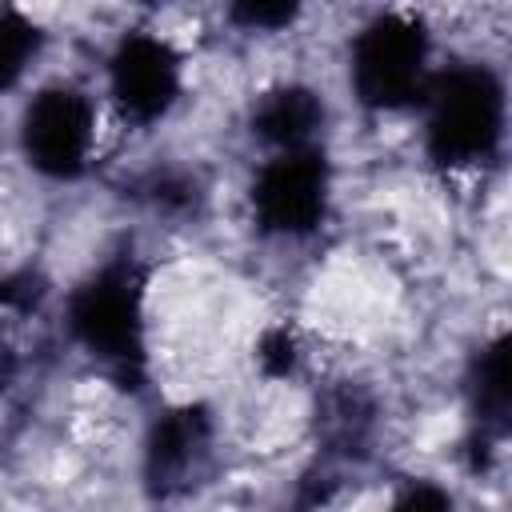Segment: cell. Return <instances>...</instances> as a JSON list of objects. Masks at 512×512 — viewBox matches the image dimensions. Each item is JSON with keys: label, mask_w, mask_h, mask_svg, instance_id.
<instances>
[{"label": "cell", "mask_w": 512, "mask_h": 512, "mask_svg": "<svg viewBox=\"0 0 512 512\" xmlns=\"http://www.w3.org/2000/svg\"><path fill=\"white\" fill-rule=\"evenodd\" d=\"M332 172L320 148L272 152L252 176V216L268 236L304 240L328 220Z\"/></svg>", "instance_id": "8992f818"}, {"label": "cell", "mask_w": 512, "mask_h": 512, "mask_svg": "<svg viewBox=\"0 0 512 512\" xmlns=\"http://www.w3.org/2000/svg\"><path fill=\"white\" fill-rule=\"evenodd\" d=\"M388 512H452V496L436 484H408Z\"/></svg>", "instance_id": "8fae6325"}, {"label": "cell", "mask_w": 512, "mask_h": 512, "mask_svg": "<svg viewBox=\"0 0 512 512\" xmlns=\"http://www.w3.org/2000/svg\"><path fill=\"white\" fill-rule=\"evenodd\" d=\"M324 120H328L324 96L296 80H284V84L260 92L252 104V136L268 148V156L320 148Z\"/></svg>", "instance_id": "52a82bcc"}, {"label": "cell", "mask_w": 512, "mask_h": 512, "mask_svg": "<svg viewBox=\"0 0 512 512\" xmlns=\"http://www.w3.org/2000/svg\"><path fill=\"white\" fill-rule=\"evenodd\" d=\"M104 92L124 124L148 128L164 120L184 96V52L168 32H124L104 60Z\"/></svg>", "instance_id": "277c9868"}, {"label": "cell", "mask_w": 512, "mask_h": 512, "mask_svg": "<svg viewBox=\"0 0 512 512\" xmlns=\"http://www.w3.org/2000/svg\"><path fill=\"white\" fill-rule=\"evenodd\" d=\"M68 332L108 364H128L144 352V280L132 264H104L68 296Z\"/></svg>", "instance_id": "5b68a950"}, {"label": "cell", "mask_w": 512, "mask_h": 512, "mask_svg": "<svg viewBox=\"0 0 512 512\" xmlns=\"http://www.w3.org/2000/svg\"><path fill=\"white\" fill-rule=\"evenodd\" d=\"M424 144L444 168H480L504 136V84L484 64H456L432 76L424 100Z\"/></svg>", "instance_id": "6da1fadb"}, {"label": "cell", "mask_w": 512, "mask_h": 512, "mask_svg": "<svg viewBox=\"0 0 512 512\" xmlns=\"http://www.w3.org/2000/svg\"><path fill=\"white\" fill-rule=\"evenodd\" d=\"M432 76V32L420 16L380 12L348 44V84L376 112L420 104Z\"/></svg>", "instance_id": "7a4b0ae2"}, {"label": "cell", "mask_w": 512, "mask_h": 512, "mask_svg": "<svg viewBox=\"0 0 512 512\" xmlns=\"http://www.w3.org/2000/svg\"><path fill=\"white\" fill-rule=\"evenodd\" d=\"M244 32H264V28H284L296 20V8L288 4H244V8H232L228 12Z\"/></svg>", "instance_id": "30bf717a"}, {"label": "cell", "mask_w": 512, "mask_h": 512, "mask_svg": "<svg viewBox=\"0 0 512 512\" xmlns=\"http://www.w3.org/2000/svg\"><path fill=\"white\" fill-rule=\"evenodd\" d=\"M40 44H44V32L28 16L0 12V96L28 76L32 60L40 56Z\"/></svg>", "instance_id": "9c48e42d"}, {"label": "cell", "mask_w": 512, "mask_h": 512, "mask_svg": "<svg viewBox=\"0 0 512 512\" xmlns=\"http://www.w3.org/2000/svg\"><path fill=\"white\" fill-rule=\"evenodd\" d=\"M100 104L76 84H44L16 120V144L32 172L48 180H76L100 156Z\"/></svg>", "instance_id": "3957f363"}, {"label": "cell", "mask_w": 512, "mask_h": 512, "mask_svg": "<svg viewBox=\"0 0 512 512\" xmlns=\"http://www.w3.org/2000/svg\"><path fill=\"white\" fill-rule=\"evenodd\" d=\"M212 452V424L204 412H172L152 428V440L144 448L148 456V476L168 492V488H188L192 476L204 472Z\"/></svg>", "instance_id": "ba28073f"}]
</instances>
